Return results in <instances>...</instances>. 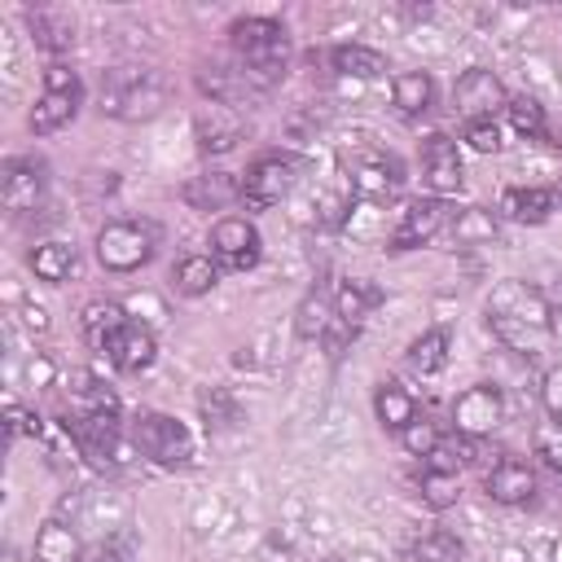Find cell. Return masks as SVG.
<instances>
[{
  "mask_svg": "<svg viewBox=\"0 0 562 562\" xmlns=\"http://www.w3.org/2000/svg\"><path fill=\"white\" fill-rule=\"evenodd\" d=\"M487 325L518 356H540L553 342V303L536 285L505 277L487 294Z\"/></svg>",
  "mask_w": 562,
  "mask_h": 562,
  "instance_id": "obj_1",
  "label": "cell"
},
{
  "mask_svg": "<svg viewBox=\"0 0 562 562\" xmlns=\"http://www.w3.org/2000/svg\"><path fill=\"white\" fill-rule=\"evenodd\" d=\"M228 44H233V61L246 70L255 92H268L272 83H281L285 61H290V35H285L281 22H272V18H237L228 26Z\"/></svg>",
  "mask_w": 562,
  "mask_h": 562,
  "instance_id": "obj_2",
  "label": "cell"
},
{
  "mask_svg": "<svg viewBox=\"0 0 562 562\" xmlns=\"http://www.w3.org/2000/svg\"><path fill=\"white\" fill-rule=\"evenodd\" d=\"M167 105V79L154 66H114L101 75V114L145 123Z\"/></svg>",
  "mask_w": 562,
  "mask_h": 562,
  "instance_id": "obj_3",
  "label": "cell"
},
{
  "mask_svg": "<svg viewBox=\"0 0 562 562\" xmlns=\"http://www.w3.org/2000/svg\"><path fill=\"white\" fill-rule=\"evenodd\" d=\"M338 167H342L351 193L360 202H369V206H382V202H391L404 189L400 158L386 154V149H378V145H351V149H342L338 154Z\"/></svg>",
  "mask_w": 562,
  "mask_h": 562,
  "instance_id": "obj_4",
  "label": "cell"
},
{
  "mask_svg": "<svg viewBox=\"0 0 562 562\" xmlns=\"http://www.w3.org/2000/svg\"><path fill=\"white\" fill-rule=\"evenodd\" d=\"M154 255V228L140 220H110L97 228V263L105 272H136Z\"/></svg>",
  "mask_w": 562,
  "mask_h": 562,
  "instance_id": "obj_5",
  "label": "cell"
},
{
  "mask_svg": "<svg viewBox=\"0 0 562 562\" xmlns=\"http://www.w3.org/2000/svg\"><path fill=\"white\" fill-rule=\"evenodd\" d=\"M132 443L140 457H149L154 465H184L193 457V439L184 430V422L167 417V413H136L132 422Z\"/></svg>",
  "mask_w": 562,
  "mask_h": 562,
  "instance_id": "obj_6",
  "label": "cell"
},
{
  "mask_svg": "<svg viewBox=\"0 0 562 562\" xmlns=\"http://www.w3.org/2000/svg\"><path fill=\"white\" fill-rule=\"evenodd\" d=\"M79 97H83L79 75H75L70 66L53 61V66L44 70V92H40V101H35L31 119H26V123H31V132H35V136H48V132L66 127V123L75 119V110H79Z\"/></svg>",
  "mask_w": 562,
  "mask_h": 562,
  "instance_id": "obj_7",
  "label": "cell"
},
{
  "mask_svg": "<svg viewBox=\"0 0 562 562\" xmlns=\"http://www.w3.org/2000/svg\"><path fill=\"white\" fill-rule=\"evenodd\" d=\"M505 422V395L496 382H474L452 400V426L465 439H483Z\"/></svg>",
  "mask_w": 562,
  "mask_h": 562,
  "instance_id": "obj_8",
  "label": "cell"
},
{
  "mask_svg": "<svg viewBox=\"0 0 562 562\" xmlns=\"http://www.w3.org/2000/svg\"><path fill=\"white\" fill-rule=\"evenodd\" d=\"M452 105H457V114H461L465 123H492L496 110L509 105V97H505V83H501L492 70L470 66V70L457 79V88H452Z\"/></svg>",
  "mask_w": 562,
  "mask_h": 562,
  "instance_id": "obj_9",
  "label": "cell"
},
{
  "mask_svg": "<svg viewBox=\"0 0 562 562\" xmlns=\"http://www.w3.org/2000/svg\"><path fill=\"white\" fill-rule=\"evenodd\" d=\"M259 255H263V237L250 220H241V215L215 220V228H211V259L215 263H224L233 272H246V268L259 263Z\"/></svg>",
  "mask_w": 562,
  "mask_h": 562,
  "instance_id": "obj_10",
  "label": "cell"
},
{
  "mask_svg": "<svg viewBox=\"0 0 562 562\" xmlns=\"http://www.w3.org/2000/svg\"><path fill=\"white\" fill-rule=\"evenodd\" d=\"M299 180V162L285 158V154H268V158H255L250 171L241 176V202L250 206H272L281 202Z\"/></svg>",
  "mask_w": 562,
  "mask_h": 562,
  "instance_id": "obj_11",
  "label": "cell"
},
{
  "mask_svg": "<svg viewBox=\"0 0 562 562\" xmlns=\"http://www.w3.org/2000/svg\"><path fill=\"white\" fill-rule=\"evenodd\" d=\"M48 193V167L40 158H9L4 162V180H0V198L13 215H26L44 202Z\"/></svg>",
  "mask_w": 562,
  "mask_h": 562,
  "instance_id": "obj_12",
  "label": "cell"
},
{
  "mask_svg": "<svg viewBox=\"0 0 562 562\" xmlns=\"http://www.w3.org/2000/svg\"><path fill=\"white\" fill-rule=\"evenodd\" d=\"M448 206L439 198H417L408 202V211L400 215V224L391 228V250H413V246H426L430 237H439L448 228Z\"/></svg>",
  "mask_w": 562,
  "mask_h": 562,
  "instance_id": "obj_13",
  "label": "cell"
},
{
  "mask_svg": "<svg viewBox=\"0 0 562 562\" xmlns=\"http://www.w3.org/2000/svg\"><path fill=\"white\" fill-rule=\"evenodd\" d=\"M246 123L233 105H220V101H206L193 119V136H198V149L202 154H228L237 140H241Z\"/></svg>",
  "mask_w": 562,
  "mask_h": 562,
  "instance_id": "obj_14",
  "label": "cell"
},
{
  "mask_svg": "<svg viewBox=\"0 0 562 562\" xmlns=\"http://www.w3.org/2000/svg\"><path fill=\"white\" fill-rule=\"evenodd\" d=\"M422 171H426V184H430L435 193H457V189L465 184L457 140L443 136V132H430V136L422 140Z\"/></svg>",
  "mask_w": 562,
  "mask_h": 562,
  "instance_id": "obj_15",
  "label": "cell"
},
{
  "mask_svg": "<svg viewBox=\"0 0 562 562\" xmlns=\"http://www.w3.org/2000/svg\"><path fill=\"white\" fill-rule=\"evenodd\" d=\"M483 487H487V496L501 501V505H527V501L536 496V474H531L527 461H518V457H501V461L487 470Z\"/></svg>",
  "mask_w": 562,
  "mask_h": 562,
  "instance_id": "obj_16",
  "label": "cell"
},
{
  "mask_svg": "<svg viewBox=\"0 0 562 562\" xmlns=\"http://www.w3.org/2000/svg\"><path fill=\"white\" fill-rule=\"evenodd\" d=\"M562 206V193L549 189V184H518V189H505L501 193V211L514 220V224H544L553 211Z\"/></svg>",
  "mask_w": 562,
  "mask_h": 562,
  "instance_id": "obj_17",
  "label": "cell"
},
{
  "mask_svg": "<svg viewBox=\"0 0 562 562\" xmlns=\"http://www.w3.org/2000/svg\"><path fill=\"white\" fill-rule=\"evenodd\" d=\"M110 364L119 369V373H140V369H149L154 364V356H158V342H154V329L149 325H136V321H127V329L110 342Z\"/></svg>",
  "mask_w": 562,
  "mask_h": 562,
  "instance_id": "obj_18",
  "label": "cell"
},
{
  "mask_svg": "<svg viewBox=\"0 0 562 562\" xmlns=\"http://www.w3.org/2000/svg\"><path fill=\"white\" fill-rule=\"evenodd\" d=\"M184 202L193 211H224L228 202H241V180L228 176V171H202V176H189L184 184Z\"/></svg>",
  "mask_w": 562,
  "mask_h": 562,
  "instance_id": "obj_19",
  "label": "cell"
},
{
  "mask_svg": "<svg viewBox=\"0 0 562 562\" xmlns=\"http://www.w3.org/2000/svg\"><path fill=\"white\" fill-rule=\"evenodd\" d=\"M127 307L123 303H110V299H97V303H88L83 307V316H79V329H83V342L88 347H97V351H110V342L127 329Z\"/></svg>",
  "mask_w": 562,
  "mask_h": 562,
  "instance_id": "obj_20",
  "label": "cell"
},
{
  "mask_svg": "<svg viewBox=\"0 0 562 562\" xmlns=\"http://www.w3.org/2000/svg\"><path fill=\"white\" fill-rule=\"evenodd\" d=\"M35 562H83L79 531L66 518H48L35 531Z\"/></svg>",
  "mask_w": 562,
  "mask_h": 562,
  "instance_id": "obj_21",
  "label": "cell"
},
{
  "mask_svg": "<svg viewBox=\"0 0 562 562\" xmlns=\"http://www.w3.org/2000/svg\"><path fill=\"white\" fill-rule=\"evenodd\" d=\"M378 303H382V290L364 277H342L338 290H334V316L347 321V325H360Z\"/></svg>",
  "mask_w": 562,
  "mask_h": 562,
  "instance_id": "obj_22",
  "label": "cell"
},
{
  "mask_svg": "<svg viewBox=\"0 0 562 562\" xmlns=\"http://www.w3.org/2000/svg\"><path fill=\"white\" fill-rule=\"evenodd\" d=\"M391 105L404 114V119H417L435 105V79L426 70H404L391 79Z\"/></svg>",
  "mask_w": 562,
  "mask_h": 562,
  "instance_id": "obj_23",
  "label": "cell"
},
{
  "mask_svg": "<svg viewBox=\"0 0 562 562\" xmlns=\"http://www.w3.org/2000/svg\"><path fill=\"white\" fill-rule=\"evenodd\" d=\"M26 26H31L35 44L44 53H53V57L75 44V22L66 13H57V9H26Z\"/></svg>",
  "mask_w": 562,
  "mask_h": 562,
  "instance_id": "obj_24",
  "label": "cell"
},
{
  "mask_svg": "<svg viewBox=\"0 0 562 562\" xmlns=\"http://www.w3.org/2000/svg\"><path fill=\"white\" fill-rule=\"evenodd\" d=\"M329 66L338 79H378L386 70V57L369 44H338L329 48Z\"/></svg>",
  "mask_w": 562,
  "mask_h": 562,
  "instance_id": "obj_25",
  "label": "cell"
},
{
  "mask_svg": "<svg viewBox=\"0 0 562 562\" xmlns=\"http://www.w3.org/2000/svg\"><path fill=\"white\" fill-rule=\"evenodd\" d=\"M31 272L40 277V281H48V285H61V281H70V272H75V263H79V255H75V246L70 241H40L35 250H31Z\"/></svg>",
  "mask_w": 562,
  "mask_h": 562,
  "instance_id": "obj_26",
  "label": "cell"
},
{
  "mask_svg": "<svg viewBox=\"0 0 562 562\" xmlns=\"http://www.w3.org/2000/svg\"><path fill=\"white\" fill-rule=\"evenodd\" d=\"M448 233H452V246H487V241H496L501 224L487 206H465L448 220Z\"/></svg>",
  "mask_w": 562,
  "mask_h": 562,
  "instance_id": "obj_27",
  "label": "cell"
},
{
  "mask_svg": "<svg viewBox=\"0 0 562 562\" xmlns=\"http://www.w3.org/2000/svg\"><path fill=\"white\" fill-rule=\"evenodd\" d=\"M373 413H378V422L386 426V430H404L413 417H417V400L400 386V382H382L378 386V395H373Z\"/></svg>",
  "mask_w": 562,
  "mask_h": 562,
  "instance_id": "obj_28",
  "label": "cell"
},
{
  "mask_svg": "<svg viewBox=\"0 0 562 562\" xmlns=\"http://www.w3.org/2000/svg\"><path fill=\"white\" fill-rule=\"evenodd\" d=\"M171 281H176V290H180V294L198 299V294H211V290H215L220 268H215V259H211V255H184V259L171 268Z\"/></svg>",
  "mask_w": 562,
  "mask_h": 562,
  "instance_id": "obj_29",
  "label": "cell"
},
{
  "mask_svg": "<svg viewBox=\"0 0 562 562\" xmlns=\"http://www.w3.org/2000/svg\"><path fill=\"white\" fill-rule=\"evenodd\" d=\"M408 369L413 373H422V378H430V373H439L443 364H448V334L443 329H426L422 338H413L408 342Z\"/></svg>",
  "mask_w": 562,
  "mask_h": 562,
  "instance_id": "obj_30",
  "label": "cell"
},
{
  "mask_svg": "<svg viewBox=\"0 0 562 562\" xmlns=\"http://www.w3.org/2000/svg\"><path fill=\"white\" fill-rule=\"evenodd\" d=\"M334 321H338V316H334V303H329L321 290H312V294L299 303V312H294V329H299V338H325Z\"/></svg>",
  "mask_w": 562,
  "mask_h": 562,
  "instance_id": "obj_31",
  "label": "cell"
},
{
  "mask_svg": "<svg viewBox=\"0 0 562 562\" xmlns=\"http://www.w3.org/2000/svg\"><path fill=\"white\" fill-rule=\"evenodd\" d=\"M413 562H465V544H461V536L435 527L413 540Z\"/></svg>",
  "mask_w": 562,
  "mask_h": 562,
  "instance_id": "obj_32",
  "label": "cell"
},
{
  "mask_svg": "<svg viewBox=\"0 0 562 562\" xmlns=\"http://www.w3.org/2000/svg\"><path fill=\"white\" fill-rule=\"evenodd\" d=\"M505 114H509V127L518 136H527V140H544L549 136V119H544V105L536 97H509Z\"/></svg>",
  "mask_w": 562,
  "mask_h": 562,
  "instance_id": "obj_33",
  "label": "cell"
},
{
  "mask_svg": "<svg viewBox=\"0 0 562 562\" xmlns=\"http://www.w3.org/2000/svg\"><path fill=\"white\" fill-rule=\"evenodd\" d=\"M198 408H202L206 430H224V426H233V422H237V404H233V395H228V391H220V386L202 391V395H198Z\"/></svg>",
  "mask_w": 562,
  "mask_h": 562,
  "instance_id": "obj_34",
  "label": "cell"
},
{
  "mask_svg": "<svg viewBox=\"0 0 562 562\" xmlns=\"http://www.w3.org/2000/svg\"><path fill=\"white\" fill-rule=\"evenodd\" d=\"M400 443H404V452H413V457H430V452L443 443V435H439V426H435L430 417H413V422L400 430Z\"/></svg>",
  "mask_w": 562,
  "mask_h": 562,
  "instance_id": "obj_35",
  "label": "cell"
},
{
  "mask_svg": "<svg viewBox=\"0 0 562 562\" xmlns=\"http://www.w3.org/2000/svg\"><path fill=\"white\" fill-rule=\"evenodd\" d=\"M417 487H422V501H426L430 509H452V505H457V496H461L457 474H435V470H426Z\"/></svg>",
  "mask_w": 562,
  "mask_h": 562,
  "instance_id": "obj_36",
  "label": "cell"
},
{
  "mask_svg": "<svg viewBox=\"0 0 562 562\" xmlns=\"http://www.w3.org/2000/svg\"><path fill=\"white\" fill-rule=\"evenodd\" d=\"M536 457L553 470H562V422H540L536 426Z\"/></svg>",
  "mask_w": 562,
  "mask_h": 562,
  "instance_id": "obj_37",
  "label": "cell"
},
{
  "mask_svg": "<svg viewBox=\"0 0 562 562\" xmlns=\"http://www.w3.org/2000/svg\"><path fill=\"white\" fill-rule=\"evenodd\" d=\"M83 562H132V544L127 536H105L92 549H83Z\"/></svg>",
  "mask_w": 562,
  "mask_h": 562,
  "instance_id": "obj_38",
  "label": "cell"
},
{
  "mask_svg": "<svg viewBox=\"0 0 562 562\" xmlns=\"http://www.w3.org/2000/svg\"><path fill=\"white\" fill-rule=\"evenodd\" d=\"M540 400H544V413L549 422H562V364H553L540 382Z\"/></svg>",
  "mask_w": 562,
  "mask_h": 562,
  "instance_id": "obj_39",
  "label": "cell"
},
{
  "mask_svg": "<svg viewBox=\"0 0 562 562\" xmlns=\"http://www.w3.org/2000/svg\"><path fill=\"white\" fill-rule=\"evenodd\" d=\"M465 140H470V149H479V154H496V149H501V127H496V119H492V123H465Z\"/></svg>",
  "mask_w": 562,
  "mask_h": 562,
  "instance_id": "obj_40",
  "label": "cell"
},
{
  "mask_svg": "<svg viewBox=\"0 0 562 562\" xmlns=\"http://www.w3.org/2000/svg\"><path fill=\"white\" fill-rule=\"evenodd\" d=\"M22 378H26V386L44 391V386H53V382H57V364H53L44 351H35V356L26 360V369H22Z\"/></svg>",
  "mask_w": 562,
  "mask_h": 562,
  "instance_id": "obj_41",
  "label": "cell"
},
{
  "mask_svg": "<svg viewBox=\"0 0 562 562\" xmlns=\"http://www.w3.org/2000/svg\"><path fill=\"white\" fill-rule=\"evenodd\" d=\"M22 321H26V329H35V334H44V329H48V316H44V307H35V303H26V307H22Z\"/></svg>",
  "mask_w": 562,
  "mask_h": 562,
  "instance_id": "obj_42",
  "label": "cell"
}]
</instances>
